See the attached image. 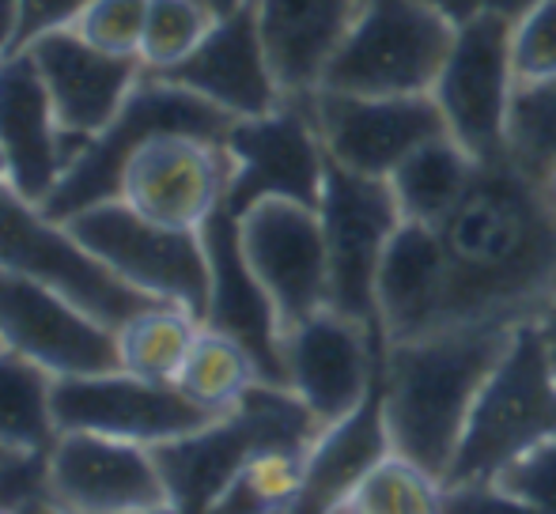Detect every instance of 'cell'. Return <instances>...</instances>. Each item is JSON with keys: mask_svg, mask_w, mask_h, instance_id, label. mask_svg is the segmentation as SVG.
<instances>
[{"mask_svg": "<svg viewBox=\"0 0 556 514\" xmlns=\"http://www.w3.org/2000/svg\"><path fill=\"white\" fill-rule=\"evenodd\" d=\"M443 480L402 454H390L364 477L333 514H435L440 511Z\"/></svg>", "mask_w": 556, "mask_h": 514, "instance_id": "cell-31", "label": "cell"}, {"mask_svg": "<svg viewBox=\"0 0 556 514\" xmlns=\"http://www.w3.org/2000/svg\"><path fill=\"white\" fill-rule=\"evenodd\" d=\"M0 348L53 378L122 371L117 330L35 277L0 269Z\"/></svg>", "mask_w": 556, "mask_h": 514, "instance_id": "cell-14", "label": "cell"}, {"mask_svg": "<svg viewBox=\"0 0 556 514\" xmlns=\"http://www.w3.org/2000/svg\"><path fill=\"white\" fill-rule=\"evenodd\" d=\"M318 432V420L292 389L254 383L227 416L175 442L152 447V454L170 488L175 511L205 514L254 454L277 447L307 450Z\"/></svg>", "mask_w": 556, "mask_h": 514, "instance_id": "cell-3", "label": "cell"}, {"mask_svg": "<svg viewBox=\"0 0 556 514\" xmlns=\"http://www.w3.org/2000/svg\"><path fill=\"white\" fill-rule=\"evenodd\" d=\"M435 514H538L522 500L496 485V480H469V485H443Z\"/></svg>", "mask_w": 556, "mask_h": 514, "instance_id": "cell-38", "label": "cell"}, {"mask_svg": "<svg viewBox=\"0 0 556 514\" xmlns=\"http://www.w3.org/2000/svg\"><path fill=\"white\" fill-rule=\"evenodd\" d=\"M556 435V371L538 322L515 325L511 348L477 394L443 485L496 480L504 465Z\"/></svg>", "mask_w": 556, "mask_h": 514, "instance_id": "cell-5", "label": "cell"}, {"mask_svg": "<svg viewBox=\"0 0 556 514\" xmlns=\"http://www.w3.org/2000/svg\"><path fill=\"white\" fill-rule=\"evenodd\" d=\"M53 439V375L0 348V454H46Z\"/></svg>", "mask_w": 556, "mask_h": 514, "instance_id": "cell-27", "label": "cell"}, {"mask_svg": "<svg viewBox=\"0 0 556 514\" xmlns=\"http://www.w3.org/2000/svg\"><path fill=\"white\" fill-rule=\"evenodd\" d=\"M0 269L58 287L114 330L163 303L114 277L76 243L65 223L50 220L42 205L20 197L8 182H0Z\"/></svg>", "mask_w": 556, "mask_h": 514, "instance_id": "cell-9", "label": "cell"}, {"mask_svg": "<svg viewBox=\"0 0 556 514\" xmlns=\"http://www.w3.org/2000/svg\"><path fill=\"white\" fill-rule=\"evenodd\" d=\"M216 15L201 8L198 0H148L144 15V35H140V65L144 73H167V68L182 65Z\"/></svg>", "mask_w": 556, "mask_h": 514, "instance_id": "cell-33", "label": "cell"}, {"mask_svg": "<svg viewBox=\"0 0 556 514\" xmlns=\"http://www.w3.org/2000/svg\"><path fill=\"white\" fill-rule=\"evenodd\" d=\"M394 454L387 432V412H382V371L367 397L341 416L337 424L323 427L307 447L303 465V488L288 514H333L364 485V477Z\"/></svg>", "mask_w": 556, "mask_h": 514, "instance_id": "cell-24", "label": "cell"}, {"mask_svg": "<svg viewBox=\"0 0 556 514\" xmlns=\"http://www.w3.org/2000/svg\"><path fill=\"white\" fill-rule=\"evenodd\" d=\"M231 155L220 140L163 132L132 152L122 175V201L148 220L201 231L227 201Z\"/></svg>", "mask_w": 556, "mask_h": 514, "instance_id": "cell-18", "label": "cell"}, {"mask_svg": "<svg viewBox=\"0 0 556 514\" xmlns=\"http://www.w3.org/2000/svg\"><path fill=\"white\" fill-rule=\"evenodd\" d=\"M198 333L201 318H193L178 303H155L125 325H117L122 371L148 378V383H178V371H182Z\"/></svg>", "mask_w": 556, "mask_h": 514, "instance_id": "cell-28", "label": "cell"}, {"mask_svg": "<svg viewBox=\"0 0 556 514\" xmlns=\"http://www.w3.org/2000/svg\"><path fill=\"white\" fill-rule=\"evenodd\" d=\"M216 420V412L190 401L175 383H148L129 371L53 378L58 432H96L137 447H163Z\"/></svg>", "mask_w": 556, "mask_h": 514, "instance_id": "cell-13", "label": "cell"}, {"mask_svg": "<svg viewBox=\"0 0 556 514\" xmlns=\"http://www.w3.org/2000/svg\"><path fill=\"white\" fill-rule=\"evenodd\" d=\"M88 0H20L15 12V35H12V53L30 50L38 38L58 35V30H73L80 23Z\"/></svg>", "mask_w": 556, "mask_h": 514, "instance_id": "cell-37", "label": "cell"}, {"mask_svg": "<svg viewBox=\"0 0 556 514\" xmlns=\"http://www.w3.org/2000/svg\"><path fill=\"white\" fill-rule=\"evenodd\" d=\"M454 23L428 0H364L318 88L349 95H432Z\"/></svg>", "mask_w": 556, "mask_h": 514, "instance_id": "cell-6", "label": "cell"}, {"mask_svg": "<svg viewBox=\"0 0 556 514\" xmlns=\"http://www.w3.org/2000/svg\"><path fill=\"white\" fill-rule=\"evenodd\" d=\"M496 485L538 514H556V435L496 473Z\"/></svg>", "mask_w": 556, "mask_h": 514, "instance_id": "cell-36", "label": "cell"}, {"mask_svg": "<svg viewBox=\"0 0 556 514\" xmlns=\"http://www.w3.org/2000/svg\"><path fill=\"white\" fill-rule=\"evenodd\" d=\"M364 0H254L265 50L285 95H311Z\"/></svg>", "mask_w": 556, "mask_h": 514, "instance_id": "cell-25", "label": "cell"}, {"mask_svg": "<svg viewBox=\"0 0 556 514\" xmlns=\"http://www.w3.org/2000/svg\"><path fill=\"white\" fill-rule=\"evenodd\" d=\"M148 0H88L76 35L117 57H140Z\"/></svg>", "mask_w": 556, "mask_h": 514, "instance_id": "cell-34", "label": "cell"}, {"mask_svg": "<svg viewBox=\"0 0 556 514\" xmlns=\"http://www.w3.org/2000/svg\"><path fill=\"white\" fill-rule=\"evenodd\" d=\"M507 155L538 178H549L556 170V76L515 88Z\"/></svg>", "mask_w": 556, "mask_h": 514, "instance_id": "cell-32", "label": "cell"}, {"mask_svg": "<svg viewBox=\"0 0 556 514\" xmlns=\"http://www.w3.org/2000/svg\"><path fill=\"white\" fill-rule=\"evenodd\" d=\"M46 500L58 514H178L152 447L96 432H58Z\"/></svg>", "mask_w": 556, "mask_h": 514, "instance_id": "cell-11", "label": "cell"}, {"mask_svg": "<svg viewBox=\"0 0 556 514\" xmlns=\"http://www.w3.org/2000/svg\"><path fill=\"white\" fill-rule=\"evenodd\" d=\"M231 126L235 118H227L220 106H213L208 99L193 95L182 83H170L155 73H144L137 88L129 91L125 106L114 114L111 126L99 129L84 144L76 163L61 175V182L53 185L50 197L42 201L46 216L58 223H68L73 216L88 213V208L122 197L125 163L132 159V152L144 140L163 137V132H182V137L220 140L224 144Z\"/></svg>", "mask_w": 556, "mask_h": 514, "instance_id": "cell-4", "label": "cell"}, {"mask_svg": "<svg viewBox=\"0 0 556 514\" xmlns=\"http://www.w3.org/2000/svg\"><path fill=\"white\" fill-rule=\"evenodd\" d=\"M27 53L42 73L58 121L84 137H96L99 129L111 126L129 91L144 76L140 57H117V53L99 50L76 35V27L38 38Z\"/></svg>", "mask_w": 556, "mask_h": 514, "instance_id": "cell-22", "label": "cell"}, {"mask_svg": "<svg viewBox=\"0 0 556 514\" xmlns=\"http://www.w3.org/2000/svg\"><path fill=\"white\" fill-rule=\"evenodd\" d=\"M242 254L269 292L280 337L315 310L330 307V261L318 208L300 201H257L239 216Z\"/></svg>", "mask_w": 556, "mask_h": 514, "instance_id": "cell-15", "label": "cell"}, {"mask_svg": "<svg viewBox=\"0 0 556 514\" xmlns=\"http://www.w3.org/2000/svg\"><path fill=\"white\" fill-rule=\"evenodd\" d=\"M155 76L190 88L193 95L208 99L235 121L269 114L285 103V88H280L262 27H257L254 0L242 4L239 12L220 15L182 65Z\"/></svg>", "mask_w": 556, "mask_h": 514, "instance_id": "cell-20", "label": "cell"}, {"mask_svg": "<svg viewBox=\"0 0 556 514\" xmlns=\"http://www.w3.org/2000/svg\"><path fill=\"white\" fill-rule=\"evenodd\" d=\"M428 4H432L435 12H443L454 27L473 23V20H500V23H507V27H515V23L534 4H542V0H428Z\"/></svg>", "mask_w": 556, "mask_h": 514, "instance_id": "cell-39", "label": "cell"}, {"mask_svg": "<svg viewBox=\"0 0 556 514\" xmlns=\"http://www.w3.org/2000/svg\"><path fill=\"white\" fill-rule=\"evenodd\" d=\"M201 8H208V12L220 20V15H231V12H239L242 4H250V0H198Z\"/></svg>", "mask_w": 556, "mask_h": 514, "instance_id": "cell-42", "label": "cell"}, {"mask_svg": "<svg viewBox=\"0 0 556 514\" xmlns=\"http://www.w3.org/2000/svg\"><path fill=\"white\" fill-rule=\"evenodd\" d=\"M511 27L500 20H473L454 27L432 99L440 106L446 132L477 163L507 155V121L515 103Z\"/></svg>", "mask_w": 556, "mask_h": 514, "instance_id": "cell-12", "label": "cell"}, {"mask_svg": "<svg viewBox=\"0 0 556 514\" xmlns=\"http://www.w3.org/2000/svg\"><path fill=\"white\" fill-rule=\"evenodd\" d=\"M0 514H4V511H0Z\"/></svg>", "mask_w": 556, "mask_h": 514, "instance_id": "cell-45", "label": "cell"}, {"mask_svg": "<svg viewBox=\"0 0 556 514\" xmlns=\"http://www.w3.org/2000/svg\"><path fill=\"white\" fill-rule=\"evenodd\" d=\"M511 65L519 83H542L556 76V0L534 4L511 27Z\"/></svg>", "mask_w": 556, "mask_h": 514, "instance_id": "cell-35", "label": "cell"}, {"mask_svg": "<svg viewBox=\"0 0 556 514\" xmlns=\"http://www.w3.org/2000/svg\"><path fill=\"white\" fill-rule=\"evenodd\" d=\"M201 239H205L208 272H213V287H208V310L205 325L216 333L235 337L257 363V378L269 386H285V356H280V318L273 307L269 292L262 280L254 277L247 254H242L239 235V216L227 208V201L201 223Z\"/></svg>", "mask_w": 556, "mask_h": 514, "instance_id": "cell-21", "label": "cell"}, {"mask_svg": "<svg viewBox=\"0 0 556 514\" xmlns=\"http://www.w3.org/2000/svg\"><path fill=\"white\" fill-rule=\"evenodd\" d=\"M515 325H446L397 340L382 363V412L394 454L446 477L477 394L511 348Z\"/></svg>", "mask_w": 556, "mask_h": 514, "instance_id": "cell-2", "label": "cell"}, {"mask_svg": "<svg viewBox=\"0 0 556 514\" xmlns=\"http://www.w3.org/2000/svg\"><path fill=\"white\" fill-rule=\"evenodd\" d=\"M303 465L307 450H262L205 514H288L303 488Z\"/></svg>", "mask_w": 556, "mask_h": 514, "instance_id": "cell-30", "label": "cell"}, {"mask_svg": "<svg viewBox=\"0 0 556 514\" xmlns=\"http://www.w3.org/2000/svg\"><path fill=\"white\" fill-rule=\"evenodd\" d=\"M15 12H20V0H0V61H4L8 53H12Z\"/></svg>", "mask_w": 556, "mask_h": 514, "instance_id": "cell-40", "label": "cell"}, {"mask_svg": "<svg viewBox=\"0 0 556 514\" xmlns=\"http://www.w3.org/2000/svg\"><path fill=\"white\" fill-rule=\"evenodd\" d=\"M538 330H542L545 352H549L553 371H556V295H553V303H549V307L542 310V318H538Z\"/></svg>", "mask_w": 556, "mask_h": 514, "instance_id": "cell-41", "label": "cell"}, {"mask_svg": "<svg viewBox=\"0 0 556 514\" xmlns=\"http://www.w3.org/2000/svg\"><path fill=\"white\" fill-rule=\"evenodd\" d=\"M0 182H8V159H4V147H0Z\"/></svg>", "mask_w": 556, "mask_h": 514, "instance_id": "cell-43", "label": "cell"}, {"mask_svg": "<svg viewBox=\"0 0 556 514\" xmlns=\"http://www.w3.org/2000/svg\"><path fill=\"white\" fill-rule=\"evenodd\" d=\"M254 383H262V378H257L254 356L235 337L201 325V333H198V340H193L190 356H186L182 371H178L175 386L182 389L190 401L205 404L208 412L227 416Z\"/></svg>", "mask_w": 556, "mask_h": 514, "instance_id": "cell-29", "label": "cell"}, {"mask_svg": "<svg viewBox=\"0 0 556 514\" xmlns=\"http://www.w3.org/2000/svg\"><path fill=\"white\" fill-rule=\"evenodd\" d=\"M27 514H58V511H53V507H46V511H27Z\"/></svg>", "mask_w": 556, "mask_h": 514, "instance_id": "cell-44", "label": "cell"}, {"mask_svg": "<svg viewBox=\"0 0 556 514\" xmlns=\"http://www.w3.org/2000/svg\"><path fill=\"white\" fill-rule=\"evenodd\" d=\"M473 170H477L473 155L451 132H443V137H432L428 144H420L413 155H405L402 167L387 182L394 190V201L405 220L432 223L435 228L458 205Z\"/></svg>", "mask_w": 556, "mask_h": 514, "instance_id": "cell-26", "label": "cell"}, {"mask_svg": "<svg viewBox=\"0 0 556 514\" xmlns=\"http://www.w3.org/2000/svg\"><path fill=\"white\" fill-rule=\"evenodd\" d=\"M435 231L446 257V325H522L553 303L556 197L511 155L477 163Z\"/></svg>", "mask_w": 556, "mask_h": 514, "instance_id": "cell-1", "label": "cell"}, {"mask_svg": "<svg viewBox=\"0 0 556 514\" xmlns=\"http://www.w3.org/2000/svg\"><path fill=\"white\" fill-rule=\"evenodd\" d=\"M65 228L73 231L84 250L129 287L152 295V299L178 303L205 325L213 272H208L201 231L148 220L122 197L73 216Z\"/></svg>", "mask_w": 556, "mask_h": 514, "instance_id": "cell-7", "label": "cell"}, {"mask_svg": "<svg viewBox=\"0 0 556 514\" xmlns=\"http://www.w3.org/2000/svg\"><path fill=\"white\" fill-rule=\"evenodd\" d=\"M387 345L417 340L446 325V257L432 223L402 220L375 280Z\"/></svg>", "mask_w": 556, "mask_h": 514, "instance_id": "cell-23", "label": "cell"}, {"mask_svg": "<svg viewBox=\"0 0 556 514\" xmlns=\"http://www.w3.org/2000/svg\"><path fill=\"white\" fill-rule=\"evenodd\" d=\"M91 137L58 121L53 99L27 50L0 61V147L8 159V185L42 205Z\"/></svg>", "mask_w": 556, "mask_h": 514, "instance_id": "cell-19", "label": "cell"}, {"mask_svg": "<svg viewBox=\"0 0 556 514\" xmlns=\"http://www.w3.org/2000/svg\"><path fill=\"white\" fill-rule=\"evenodd\" d=\"M387 348L367 325L323 307L280 337L288 389L307 404L318 427H330L367 397L387 363Z\"/></svg>", "mask_w": 556, "mask_h": 514, "instance_id": "cell-16", "label": "cell"}, {"mask_svg": "<svg viewBox=\"0 0 556 514\" xmlns=\"http://www.w3.org/2000/svg\"><path fill=\"white\" fill-rule=\"evenodd\" d=\"M315 126L330 163L367 178H390L432 137H443L446 121L432 95H349V91H311Z\"/></svg>", "mask_w": 556, "mask_h": 514, "instance_id": "cell-17", "label": "cell"}, {"mask_svg": "<svg viewBox=\"0 0 556 514\" xmlns=\"http://www.w3.org/2000/svg\"><path fill=\"white\" fill-rule=\"evenodd\" d=\"M224 147L231 155L227 208L235 216L273 197L318 208L330 155L315 126L311 95H285L277 111L239 118L227 129Z\"/></svg>", "mask_w": 556, "mask_h": 514, "instance_id": "cell-10", "label": "cell"}, {"mask_svg": "<svg viewBox=\"0 0 556 514\" xmlns=\"http://www.w3.org/2000/svg\"><path fill=\"white\" fill-rule=\"evenodd\" d=\"M318 220L330 261V307L387 340L379 325L375 280L390 239L405 220L394 190L387 178H367L330 163L318 197Z\"/></svg>", "mask_w": 556, "mask_h": 514, "instance_id": "cell-8", "label": "cell"}]
</instances>
